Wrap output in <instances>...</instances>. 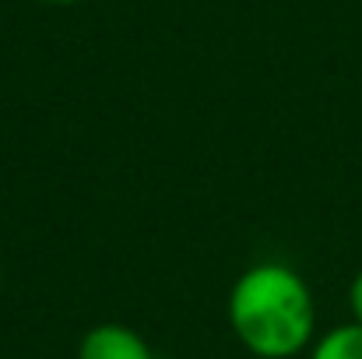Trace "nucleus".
Returning <instances> with one entry per match:
<instances>
[{"label":"nucleus","instance_id":"obj_5","mask_svg":"<svg viewBox=\"0 0 362 359\" xmlns=\"http://www.w3.org/2000/svg\"><path fill=\"white\" fill-rule=\"evenodd\" d=\"M42 4H57V7H71V4H85V0H42Z\"/></svg>","mask_w":362,"mask_h":359},{"label":"nucleus","instance_id":"obj_3","mask_svg":"<svg viewBox=\"0 0 362 359\" xmlns=\"http://www.w3.org/2000/svg\"><path fill=\"white\" fill-rule=\"evenodd\" d=\"M306 359H362V324H334L313 338Z\"/></svg>","mask_w":362,"mask_h":359},{"label":"nucleus","instance_id":"obj_1","mask_svg":"<svg viewBox=\"0 0 362 359\" xmlns=\"http://www.w3.org/2000/svg\"><path fill=\"white\" fill-rule=\"evenodd\" d=\"M226 314L240 346L257 359H292L313 346V289L281 261L250 264L229 289Z\"/></svg>","mask_w":362,"mask_h":359},{"label":"nucleus","instance_id":"obj_6","mask_svg":"<svg viewBox=\"0 0 362 359\" xmlns=\"http://www.w3.org/2000/svg\"><path fill=\"white\" fill-rule=\"evenodd\" d=\"M0 285H4V271H0Z\"/></svg>","mask_w":362,"mask_h":359},{"label":"nucleus","instance_id":"obj_2","mask_svg":"<svg viewBox=\"0 0 362 359\" xmlns=\"http://www.w3.org/2000/svg\"><path fill=\"white\" fill-rule=\"evenodd\" d=\"M78 359H155V353L134 328L106 321L81 335Z\"/></svg>","mask_w":362,"mask_h":359},{"label":"nucleus","instance_id":"obj_4","mask_svg":"<svg viewBox=\"0 0 362 359\" xmlns=\"http://www.w3.org/2000/svg\"><path fill=\"white\" fill-rule=\"evenodd\" d=\"M349 310H352V321L362 324V271L352 278V285H349Z\"/></svg>","mask_w":362,"mask_h":359}]
</instances>
